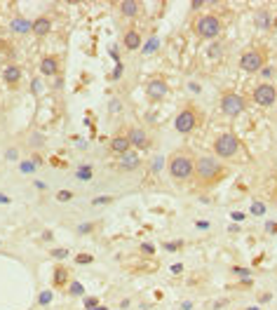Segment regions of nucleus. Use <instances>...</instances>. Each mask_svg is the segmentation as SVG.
Returning a JSON list of instances; mask_svg holds the SVG:
<instances>
[{"label":"nucleus","mask_w":277,"mask_h":310,"mask_svg":"<svg viewBox=\"0 0 277 310\" xmlns=\"http://www.w3.org/2000/svg\"><path fill=\"white\" fill-rule=\"evenodd\" d=\"M160 167H162V158H155L153 165H150V169H153V172H160Z\"/></svg>","instance_id":"obj_27"},{"label":"nucleus","mask_w":277,"mask_h":310,"mask_svg":"<svg viewBox=\"0 0 277 310\" xmlns=\"http://www.w3.org/2000/svg\"><path fill=\"white\" fill-rule=\"evenodd\" d=\"M96 305H99V303H96V298H87V308H89V310L96 308Z\"/></svg>","instance_id":"obj_34"},{"label":"nucleus","mask_w":277,"mask_h":310,"mask_svg":"<svg viewBox=\"0 0 277 310\" xmlns=\"http://www.w3.org/2000/svg\"><path fill=\"white\" fill-rule=\"evenodd\" d=\"M275 101H277L275 85H270V82H261V85H256V89H254V104H258L261 108H268Z\"/></svg>","instance_id":"obj_8"},{"label":"nucleus","mask_w":277,"mask_h":310,"mask_svg":"<svg viewBox=\"0 0 277 310\" xmlns=\"http://www.w3.org/2000/svg\"><path fill=\"white\" fill-rule=\"evenodd\" d=\"M92 310H108V308H103V305H96V308H92Z\"/></svg>","instance_id":"obj_38"},{"label":"nucleus","mask_w":277,"mask_h":310,"mask_svg":"<svg viewBox=\"0 0 277 310\" xmlns=\"http://www.w3.org/2000/svg\"><path fill=\"white\" fill-rule=\"evenodd\" d=\"M118 7H120V14L127 17V19H132V17H136V14L141 12V3L139 0H122Z\"/></svg>","instance_id":"obj_19"},{"label":"nucleus","mask_w":277,"mask_h":310,"mask_svg":"<svg viewBox=\"0 0 277 310\" xmlns=\"http://www.w3.org/2000/svg\"><path fill=\"white\" fill-rule=\"evenodd\" d=\"M167 172L174 181H188L195 172V158L188 150H174L167 158Z\"/></svg>","instance_id":"obj_2"},{"label":"nucleus","mask_w":277,"mask_h":310,"mask_svg":"<svg viewBox=\"0 0 277 310\" xmlns=\"http://www.w3.org/2000/svg\"><path fill=\"white\" fill-rule=\"evenodd\" d=\"M251 214H256V216L265 214V204L263 202H254V204H251Z\"/></svg>","instance_id":"obj_24"},{"label":"nucleus","mask_w":277,"mask_h":310,"mask_svg":"<svg viewBox=\"0 0 277 310\" xmlns=\"http://www.w3.org/2000/svg\"><path fill=\"white\" fill-rule=\"evenodd\" d=\"M127 139H129V146L136 150H146L150 146V136L146 129L141 127H129L127 129Z\"/></svg>","instance_id":"obj_10"},{"label":"nucleus","mask_w":277,"mask_h":310,"mask_svg":"<svg viewBox=\"0 0 277 310\" xmlns=\"http://www.w3.org/2000/svg\"><path fill=\"white\" fill-rule=\"evenodd\" d=\"M254 21H256V28H261V31H268V28L272 26V14L268 7H261V10H256V17H254Z\"/></svg>","instance_id":"obj_18"},{"label":"nucleus","mask_w":277,"mask_h":310,"mask_svg":"<svg viewBox=\"0 0 277 310\" xmlns=\"http://www.w3.org/2000/svg\"><path fill=\"white\" fill-rule=\"evenodd\" d=\"M118 167L122 172H134V169L141 167V158H139V150H129V153L120 155V165Z\"/></svg>","instance_id":"obj_12"},{"label":"nucleus","mask_w":277,"mask_h":310,"mask_svg":"<svg viewBox=\"0 0 277 310\" xmlns=\"http://www.w3.org/2000/svg\"><path fill=\"white\" fill-rule=\"evenodd\" d=\"M164 249H169V251H174V249H181V242H167V244H164Z\"/></svg>","instance_id":"obj_32"},{"label":"nucleus","mask_w":277,"mask_h":310,"mask_svg":"<svg viewBox=\"0 0 277 310\" xmlns=\"http://www.w3.org/2000/svg\"><path fill=\"white\" fill-rule=\"evenodd\" d=\"M68 289H71L68 294H73V296H80L82 291H85V287H82L80 282H71V287H68Z\"/></svg>","instance_id":"obj_22"},{"label":"nucleus","mask_w":277,"mask_h":310,"mask_svg":"<svg viewBox=\"0 0 277 310\" xmlns=\"http://www.w3.org/2000/svg\"><path fill=\"white\" fill-rule=\"evenodd\" d=\"M200 122H202V111L197 106H193V104H188V106H183L181 111L176 113L174 129L179 134H190L193 129L200 127Z\"/></svg>","instance_id":"obj_3"},{"label":"nucleus","mask_w":277,"mask_h":310,"mask_svg":"<svg viewBox=\"0 0 277 310\" xmlns=\"http://www.w3.org/2000/svg\"><path fill=\"white\" fill-rule=\"evenodd\" d=\"M78 179H80V181H89V179H92V167L85 165V167L78 169Z\"/></svg>","instance_id":"obj_21"},{"label":"nucleus","mask_w":277,"mask_h":310,"mask_svg":"<svg viewBox=\"0 0 277 310\" xmlns=\"http://www.w3.org/2000/svg\"><path fill=\"white\" fill-rule=\"evenodd\" d=\"M35 169V162H24L21 165V172H33Z\"/></svg>","instance_id":"obj_30"},{"label":"nucleus","mask_w":277,"mask_h":310,"mask_svg":"<svg viewBox=\"0 0 277 310\" xmlns=\"http://www.w3.org/2000/svg\"><path fill=\"white\" fill-rule=\"evenodd\" d=\"M193 176H195L197 188L209 190V188H214V186H218V183L228 176V169H226V165H223L221 160H216L214 155H202V158L195 160V172H193Z\"/></svg>","instance_id":"obj_1"},{"label":"nucleus","mask_w":277,"mask_h":310,"mask_svg":"<svg viewBox=\"0 0 277 310\" xmlns=\"http://www.w3.org/2000/svg\"><path fill=\"white\" fill-rule=\"evenodd\" d=\"M38 301H40V303H49V301H52V291H42Z\"/></svg>","instance_id":"obj_26"},{"label":"nucleus","mask_w":277,"mask_h":310,"mask_svg":"<svg viewBox=\"0 0 277 310\" xmlns=\"http://www.w3.org/2000/svg\"><path fill=\"white\" fill-rule=\"evenodd\" d=\"M223 31V21L221 17H216V14H204V17H200V19L195 21V33L200 35V38H216L218 33Z\"/></svg>","instance_id":"obj_6"},{"label":"nucleus","mask_w":277,"mask_h":310,"mask_svg":"<svg viewBox=\"0 0 277 310\" xmlns=\"http://www.w3.org/2000/svg\"><path fill=\"white\" fill-rule=\"evenodd\" d=\"M169 92V85L164 78H153V80L146 82V94H148L150 101H162Z\"/></svg>","instance_id":"obj_9"},{"label":"nucleus","mask_w":277,"mask_h":310,"mask_svg":"<svg viewBox=\"0 0 277 310\" xmlns=\"http://www.w3.org/2000/svg\"><path fill=\"white\" fill-rule=\"evenodd\" d=\"M244 108H247V99H244L242 94H237V92H223V96H221L223 115H228V118H237V115L244 113Z\"/></svg>","instance_id":"obj_7"},{"label":"nucleus","mask_w":277,"mask_h":310,"mask_svg":"<svg viewBox=\"0 0 277 310\" xmlns=\"http://www.w3.org/2000/svg\"><path fill=\"white\" fill-rule=\"evenodd\" d=\"M139 249H141L143 254H148V256H153V254H155V247H153V244H148V242H143Z\"/></svg>","instance_id":"obj_25"},{"label":"nucleus","mask_w":277,"mask_h":310,"mask_svg":"<svg viewBox=\"0 0 277 310\" xmlns=\"http://www.w3.org/2000/svg\"><path fill=\"white\" fill-rule=\"evenodd\" d=\"M272 28H275V31H277V14H275V17H272Z\"/></svg>","instance_id":"obj_36"},{"label":"nucleus","mask_w":277,"mask_h":310,"mask_svg":"<svg viewBox=\"0 0 277 310\" xmlns=\"http://www.w3.org/2000/svg\"><path fill=\"white\" fill-rule=\"evenodd\" d=\"M49 31H52V19H49V17H38V19H33V28H31V33L33 35L45 38Z\"/></svg>","instance_id":"obj_15"},{"label":"nucleus","mask_w":277,"mask_h":310,"mask_svg":"<svg viewBox=\"0 0 277 310\" xmlns=\"http://www.w3.org/2000/svg\"><path fill=\"white\" fill-rule=\"evenodd\" d=\"M57 200H59V202H68V200H73V193H71V190H59V193H57Z\"/></svg>","instance_id":"obj_23"},{"label":"nucleus","mask_w":277,"mask_h":310,"mask_svg":"<svg viewBox=\"0 0 277 310\" xmlns=\"http://www.w3.org/2000/svg\"><path fill=\"white\" fill-rule=\"evenodd\" d=\"M0 202H10V197H5V195H0Z\"/></svg>","instance_id":"obj_37"},{"label":"nucleus","mask_w":277,"mask_h":310,"mask_svg":"<svg viewBox=\"0 0 277 310\" xmlns=\"http://www.w3.org/2000/svg\"><path fill=\"white\" fill-rule=\"evenodd\" d=\"M110 150H113L115 155H125L132 150V146H129V139L127 134H115L113 139H110Z\"/></svg>","instance_id":"obj_14"},{"label":"nucleus","mask_w":277,"mask_h":310,"mask_svg":"<svg viewBox=\"0 0 277 310\" xmlns=\"http://www.w3.org/2000/svg\"><path fill=\"white\" fill-rule=\"evenodd\" d=\"M75 261H78V263H92V256H89V254H80Z\"/></svg>","instance_id":"obj_31"},{"label":"nucleus","mask_w":277,"mask_h":310,"mask_svg":"<svg viewBox=\"0 0 277 310\" xmlns=\"http://www.w3.org/2000/svg\"><path fill=\"white\" fill-rule=\"evenodd\" d=\"M68 280H71L68 270L64 268V266H57L54 268V287H64V284H68Z\"/></svg>","instance_id":"obj_20"},{"label":"nucleus","mask_w":277,"mask_h":310,"mask_svg":"<svg viewBox=\"0 0 277 310\" xmlns=\"http://www.w3.org/2000/svg\"><path fill=\"white\" fill-rule=\"evenodd\" d=\"M233 219H235V221H242V219H244V214H240V212H235V214H233Z\"/></svg>","instance_id":"obj_35"},{"label":"nucleus","mask_w":277,"mask_h":310,"mask_svg":"<svg viewBox=\"0 0 277 310\" xmlns=\"http://www.w3.org/2000/svg\"><path fill=\"white\" fill-rule=\"evenodd\" d=\"M122 45H125V49H129V52L139 49L141 47V33H139L136 28H127L125 35H122Z\"/></svg>","instance_id":"obj_13"},{"label":"nucleus","mask_w":277,"mask_h":310,"mask_svg":"<svg viewBox=\"0 0 277 310\" xmlns=\"http://www.w3.org/2000/svg\"><path fill=\"white\" fill-rule=\"evenodd\" d=\"M272 195H275V202H277V188H275V193H272Z\"/></svg>","instance_id":"obj_39"},{"label":"nucleus","mask_w":277,"mask_h":310,"mask_svg":"<svg viewBox=\"0 0 277 310\" xmlns=\"http://www.w3.org/2000/svg\"><path fill=\"white\" fill-rule=\"evenodd\" d=\"M265 59H268V52L263 47H251L240 57V68L244 73H258L265 66Z\"/></svg>","instance_id":"obj_5"},{"label":"nucleus","mask_w":277,"mask_h":310,"mask_svg":"<svg viewBox=\"0 0 277 310\" xmlns=\"http://www.w3.org/2000/svg\"><path fill=\"white\" fill-rule=\"evenodd\" d=\"M214 153L216 158H223V160H233L240 153V141L233 132H226V134H218L214 139Z\"/></svg>","instance_id":"obj_4"},{"label":"nucleus","mask_w":277,"mask_h":310,"mask_svg":"<svg viewBox=\"0 0 277 310\" xmlns=\"http://www.w3.org/2000/svg\"><path fill=\"white\" fill-rule=\"evenodd\" d=\"M52 256H54V259H66L68 251L66 249H54V251H52Z\"/></svg>","instance_id":"obj_28"},{"label":"nucleus","mask_w":277,"mask_h":310,"mask_svg":"<svg viewBox=\"0 0 277 310\" xmlns=\"http://www.w3.org/2000/svg\"><path fill=\"white\" fill-rule=\"evenodd\" d=\"M244 310H261V308H244Z\"/></svg>","instance_id":"obj_40"},{"label":"nucleus","mask_w":277,"mask_h":310,"mask_svg":"<svg viewBox=\"0 0 277 310\" xmlns=\"http://www.w3.org/2000/svg\"><path fill=\"white\" fill-rule=\"evenodd\" d=\"M3 80L7 82V85H19V80H21V68L17 66V64H7L5 66V71H3Z\"/></svg>","instance_id":"obj_17"},{"label":"nucleus","mask_w":277,"mask_h":310,"mask_svg":"<svg viewBox=\"0 0 277 310\" xmlns=\"http://www.w3.org/2000/svg\"><path fill=\"white\" fill-rule=\"evenodd\" d=\"M261 73H263V78H272V73H275V68H261Z\"/></svg>","instance_id":"obj_33"},{"label":"nucleus","mask_w":277,"mask_h":310,"mask_svg":"<svg viewBox=\"0 0 277 310\" xmlns=\"http://www.w3.org/2000/svg\"><path fill=\"white\" fill-rule=\"evenodd\" d=\"M10 28H12L14 33H19V35L31 33V28H33V21L26 19V17H21V14H17V17L10 21Z\"/></svg>","instance_id":"obj_16"},{"label":"nucleus","mask_w":277,"mask_h":310,"mask_svg":"<svg viewBox=\"0 0 277 310\" xmlns=\"http://www.w3.org/2000/svg\"><path fill=\"white\" fill-rule=\"evenodd\" d=\"M155 45H157V40H155V38H153V40L148 42V47H143V52H146V54H148V52H155V49H157Z\"/></svg>","instance_id":"obj_29"},{"label":"nucleus","mask_w":277,"mask_h":310,"mask_svg":"<svg viewBox=\"0 0 277 310\" xmlns=\"http://www.w3.org/2000/svg\"><path fill=\"white\" fill-rule=\"evenodd\" d=\"M59 71H61V61H59V57H42V61H40V73L45 75V78H52V75H59Z\"/></svg>","instance_id":"obj_11"}]
</instances>
